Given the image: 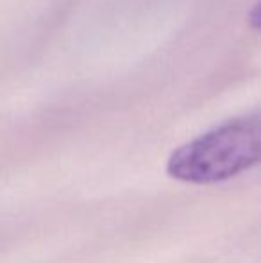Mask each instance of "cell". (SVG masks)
<instances>
[{
  "instance_id": "1",
  "label": "cell",
  "mask_w": 261,
  "mask_h": 263,
  "mask_svg": "<svg viewBox=\"0 0 261 263\" xmlns=\"http://www.w3.org/2000/svg\"><path fill=\"white\" fill-rule=\"evenodd\" d=\"M261 163V113L231 118L183 143L168 158L167 172L183 183L213 184Z\"/></svg>"
},
{
  "instance_id": "2",
  "label": "cell",
  "mask_w": 261,
  "mask_h": 263,
  "mask_svg": "<svg viewBox=\"0 0 261 263\" xmlns=\"http://www.w3.org/2000/svg\"><path fill=\"white\" fill-rule=\"evenodd\" d=\"M247 22H249V25H251V27L259 29V31H261V0L252 6L251 13H249Z\"/></svg>"
}]
</instances>
